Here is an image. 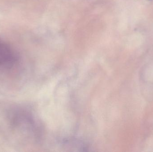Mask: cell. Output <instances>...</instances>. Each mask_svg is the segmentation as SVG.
Returning <instances> with one entry per match:
<instances>
[{
    "label": "cell",
    "instance_id": "1",
    "mask_svg": "<svg viewBox=\"0 0 153 152\" xmlns=\"http://www.w3.org/2000/svg\"><path fill=\"white\" fill-rule=\"evenodd\" d=\"M15 58L12 49L4 41L0 40V66L12 62Z\"/></svg>",
    "mask_w": 153,
    "mask_h": 152
}]
</instances>
